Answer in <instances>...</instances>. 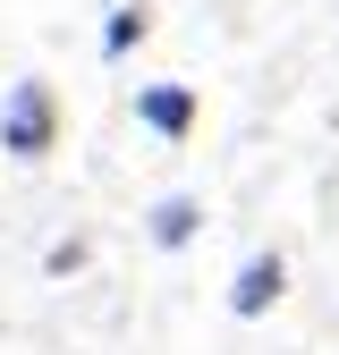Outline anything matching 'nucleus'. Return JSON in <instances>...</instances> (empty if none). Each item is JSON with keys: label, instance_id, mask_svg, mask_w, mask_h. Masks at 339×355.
I'll list each match as a JSON object with an SVG mask.
<instances>
[{"label": "nucleus", "instance_id": "nucleus-1", "mask_svg": "<svg viewBox=\"0 0 339 355\" xmlns=\"http://www.w3.org/2000/svg\"><path fill=\"white\" fill-rule=\"evenodd\" d=\"M51 144H60V102H51V85H42V76H17L9 102H0V153L42 161Z\"/></svg>", "mask_w": 339, "mask_h": 355}, {"label": "nucleus", "instance_id": "nucleus-2", "mask_svg": "<svg viewBox=\"0 0 339 355\" xmlns=\"http://www.w3.org/2000/svg\"><path fill=\"white\" fill-rule=\"evenodd\" d=\"M280 288H288V262H280V254H246V262H238V279H229V313H238V322L272 313Z\"/></svg>", "mask_w": 339, "mask_h": 355}, {"label": "nucleus", "instance_id": "nucleus-3", "mask_svg": "<svg viewBox=\"0 0 339 355\" xmlns=\"http://www.w3.org/2000/svg\"><path fill=\"white\" fill-rule=\"evenodd\" d=\"M136 110H144L153 136H170V144L195 127V94H187V85H144V102H136Z\"/></svg>", "mask_w": 339, "mask_h": 355}, {"label": "nucleus", "instance_id": "nucleus-4", "mask_svg": "<svg viewBox=\"0 0 339 355\" xmlns=\"http://www.w3.org/2000/svg\"><path fill=\"white\" fill-rule=\"evenodd\" d=\"M195 229H204V203H195V195H161V203H153V245L179 254Z\"/></svg>", "mask_w": 339, "mask_h": 355}, {"label": "nucleus", "instance_id": "nucleus-5", "mask_svg": "<svg viewBox=\"0 0 339 355\" xmlns=\"http://www.w3.org/2000/svg\"><path fill=\"white\" fill-rule=\"evenodd\" d=\"M144 26H153V17L136 9V0H127V9H110V26H102V51H110V60H119V51H136V42H144Z\"/></svg>", "mask_w": 339, "mask_h": 355}]
</instances>
